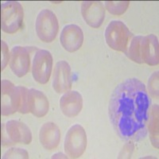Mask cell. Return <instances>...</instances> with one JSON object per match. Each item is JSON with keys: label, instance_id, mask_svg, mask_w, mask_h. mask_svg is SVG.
<instances>
[{"label": "cell", "instance_id": "obj_1", "mask_svg": "<svg viewBox=\"0 0 159 159\" xmlns=\"http://www.w3.org/2000/svg\"><path fill=\"white\" fill-rule=\"evenodd\" d=\"M150 104L146 85L137 78L116 86L111 96L109 117L119 137L127 142H140L147 137Z\"/></svg>", "mask_w": 159, "mask_h": 159}, {"label": "cell", "instance_id": "obj_2", "mask_svg": "<svg viewBox=\"0 0 159 159\" xmlns=\"http://www.w3.org/2000/svg\"><path fill=\"white\" fill-rule=\"evenodd\" d=\"M126 55L135 63L156 66L159 62L157 38L154 34L133 37Z\"/></svg>", "mask_w": 159, "mask_h": 159}, {"label": "cell", "instance_id": "obj_3", "mask_svg": "<svg viewBox=\"0 0 159 159\" xmlns=\"http://www.w3.org/2000/svg\"><path fill=\"white\" fill-rule=\"evenodd\" d=\"M24 11L20 2L7 1L1 5V29L3 32L13 34L18 32L22 25Z\"/></svg>", "mask_w": 159, "mask_h": 159}, {"label": "cell", "instance_id": "obj_4", "mask_svg": "<svg viewBox=\"0 0 159 159\" xmlns=\"http://www.w3.org/2000/svg\"><path fill=\"white\" fill-rule=\"evenodd\" d=\"M105 40L107 45L112 49L126 52L129 42L133 38L132 33L124 22L118 20L111 21L105 30Z\"/></svg>", "mask_w": 159, "mask_h": 159}, {"label": "cell", "instance_id": "obj_5", "mask_svg": "<svg viewBox=\"0 0 159 159\" xmlns=\"http://www.w3.org/2000/svg\"><path fill=\"white\" fill-rule=\"evenodd\" d=\"M35 30L42 42L45 43L53 42L59 30V23L54 13L48 9L40 11L35 22Z\"/></svg>", "mask_w": 159, "mask_h": 159}, {"label": "cell", "instance_id": "obj_6", "mask_svg": "<svg viewBox=\"0 0 159 159\" xmlns=\"http://www.w3.org/2000/svg\"><path fill=\"white\" fill-rule=\"evenodd\" d=\"M22 101L21 86H15L7 80L1 81V114L11 116L18 111Z\"/></svg>", "mask_w": 159, "mask_h": 159}, {"label": "cell", "instance_id": "obj_7", "mask_svg": "<svg viewBox=\"0 0 159 159\" xmlns=\"http://www.w3.org/2000/svg\"><path fill=\"white\" fill-rule=\"evenodd\" d=\"M87 134L82 126L75 124L70 127L65 136L64 150L70 158L83 155L87 147Z\"/></svg>", "mask_w": 159, "mask_h": 159}, {"label": "cell", "instance_id": "obj_8", "mask_svg": "<svg viewBox=\"0 0 159 159\" xmlns=\"http://www.w3.org/2000/svg\"><path fill=\"white\" fill-rule=\"evenodd\" d=\"M52 69V56L48 50L39 49L32 63V75L35 81L45 84L49 80Z\"/></svg>", "mask_w": 159, "mask_h": 159}, {"label": "cell", "instance_id": "obj_9", "mask_svg": "<svg viewBox=\"0 0 159 159\" xmlns=\"http://www.w3.org/2000/svg\"><path fill=\"white\" fill-rule=\"evenodd\" d=\"M5 133L7 139L2 141V144H30L32 141V133L30 129L25 123L18 120H10L6 123Z\"/></svg>", "mask_w": 159, "mask_h": 159}, {"label": "cell", "instance_id": "obj_10", "mask_svg": "<svg viewBox=\"0 0 159 159\" xmlns=\"http://www.w3.org/2000/svg\"><path fill=\"white\" fill-rule=\"evenodd\" d=\"M13 73L18 77H22L27 74L30 68V51L26 47L15 46L11 50L9 61Z\"/></svg>", "mask_w": 159, "mask_h": 159}, {"label": "cell", "instance_id": "obj_11", "mask_svg": "<svg viewBox=\"0 0 159 159\" xmlns=\"http://www.w3.org/2000/svg\"><path fill=\"white\" fill-rule=\"evenodd\" d=\"M72 85V70L65 61L57 62L52 78V89L57 93H65L71 89Z\"/></svg>", "mask_w": 159, "mask_h": 159}, {"label": "cell", "instance_id": "obj_12", "mask_svg": "<svg viewBox=\"0 0 159 159\" xmlns=\"http://www.w3.org/2000/svg\"><path fill=\"white\" fill-rule=\"evenodd\" d=\"M62 47L69 52L77 51L84 42V33L79 25L69 24L65 25L60 36Z\"/></svg>", "mask_w": 159, "mask_h": 159}, {"label": "cell", "instance_id": "obj_13", "mask_svg": "<svg viewBox=\"0 0 159 159\" xmlns=\"http://www.w3.org/2000/svg\"><path fill=\"white\" fill-rule=\"evenodd\" d=\"M81 14L89 26L96 29L99 28L105 18L104 5L98 1H85L82 2Z\"/></svg>", "mask_w": 159, "mask_h": 159}, {"label": "cell", "instance_id": "obj_14", "mask_svg": "<svg viewBox=\"0 0 159 159\" xmlns=\"http://www.w3.org/2000/svg\"><path fill=\"white\" fill-rule=\"evenodd\" d=\"M49 108V100L43 92L34 89H29L25 105L26 114L31 113L38 118L44 117Z\"/></svg>", "mask_w": 159, "mask_h": 159}, {"label": "cell", "instance_id": "obj_15", "mask_svg": "<svg viewBox=\"0 0 159 159\" xmlns=\"http://www.w3.org/2000/svg\"><path fill=\"white\" fill-rule=\"evenodd\" d=\"M83 98L77 91H68L60 99V108L62 113L69 118L75 117L81 111Z\"/></svg>", "mask_w": 159, "mask_h": 159}, {"label": "cell", "instance_id": "obj_16", "mask_svg": "<svg viewBox=\"0 0 159 159\" xmlns=\"http://www.w3.org/2000/svg\"><path fill=\"white\" fill-rule=\"evenodd\" d=\"M60 140L61 131L56 123L47 122L43 124L39 131V141L45 150H54L59 145Z\"/></svg>", "mask_w": 159, "mask_h": 159}, {"label": "cell", "instance_id": "obj_17", "mask_svg": "<svg viewBox=\"0 0 159 159\" xmlns=\"http://www.w3.org/2000/svg\"><path fill=\"white\" fill-rule=\"evenodd\" d=\"M150 111L147 130L150 134L152 145L156 149H158V105L154 104Z\"/></svg>", "mask_w": 159, "mask_h": 159}, {"label": "cell", "instance_id": "obj_18", "mask_svg": "<svg viewBox=\"0 0 159 159\" xmlns=\"http://www.w3.org/2000/svg\"><path fill=\"white\" fill-rule=\"evenodd\" d=\"M130 2L129 1H107L105 2V7L110 14L113 15H123L127 10L128 9Z\"/></svg>", "mask_w": 159, "mask_h": 159}, {"label": "cell", "instance_id": "obj_19", "mask_svg": "<svg viewBox=\"0 0 159 159\" xmlns=\"http://www.w3.org/2000/svg\"><path fill=\"white\" fill-rule=\"evenodd\" d=\"M2 158H29V154L24 149L11 148L5 152Z\"/></svg>", "mask_w": 159, "mask_h": 159}, {"label": "cell", "instance_id": "obj_20", "mask_svg": "<svg viewBox=\"0 0 159 159\" xmlns=\"http://www.w3.org/2000/svg\"><path fill=\"white\" fill-rule=\"evenodd\" d=\"M149 92L154 98H158V71L154 72L149 79Z\"/></svg>", "mask_w": 159, "mask_h": 159}, {"label": "cell", "instance_id": "obj_21", "mask_svg": "<svg viewBox=\"0 0 159 159\" xmlns=\"http://www.w3.org/2000/svg\"><path fill=\"white\" fill-rule=\"evenodd\" d=\"M1 52H2V58H1V70L3 71V69L7 67V64L10 61V57H11V52L9 51L7 44L4 42L3 40L1 41Z\"/></svg>", "mask_w": 159, "mask_h": 159}]
</instances>
